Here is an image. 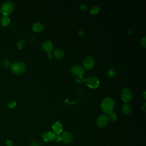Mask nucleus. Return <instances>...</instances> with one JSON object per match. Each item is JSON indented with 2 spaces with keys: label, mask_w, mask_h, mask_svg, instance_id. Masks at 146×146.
Wrapping results in <instances>:
<instances>
[{
  "label": "nucleus",
  "mask_w": 146,
  "mask_h": 146,
  "mask_svg": "<svg viewBox=\"0 0 146 146\" xmlns=\"http://www.w3.org/2000/svg\"><path fill=\"white\" fill-rule=\"evenodd\" d=\"M115 100L111 98L107 97L103 99L100 104L102 110L107 113H110L113 111L115 108Z\"/></svg>",
  "instance_id": "obj_1"
},
{
  "label": "nucleus",
  "mask_w": 146,
  "mask_h": 146,
  "mask_svg": "<svg viewBox=\"0 0 146 146\" xmlns=\"http://www.w3.org/2000/svg\"><path fill=\"white\" fill-rule=\"evenodd\" d=\"M10 69L14 74L21 75L26 71V66L22 62H16L12 63Z\"/></svg>",
  "instance_id": "obj_2"
},
{
  "label": "nucleus",
  "mask_w": 146,
  "mask_h": 146,
  "mask_svg": "<svg viewBox=\"0 0 146 146\" xmlns=\"http://www.w3.org/2000/svg\"><path fill=\"white\" fill-rule=\"evenodd\" d=\"M14 9V5L13 3L10 1H6L2 5L0 10L3 15L7 16L13 11Z\"/></svg>",
  "instance_id": "obj_3"
},
{
  "label": "nucleus",
  "mask_w": 146,
  "mask_h": 146,
  "mask_svg": "<svg viewBox=\"0 0 146 146\" xmlns=\"http://www.w3.org/2000/svg\"><path fill=\"white\" fill-rule=\"evenodd\" d=\"M87 87L91 89L97 88L100 84L99 80L95 76H89L86 79H85L84 82Z\"/></svg>",
  "instance_id": "obj_4"
},
{
  "label": "nucleus",
  "mask_w": 146,
  "mask_h": 146,
  "mask_svg": "<svg viewBox=\"0 0 146 146\" xmlns=\"http://www.w3.org/2000/svg\"><path fill=\"white\" fill-rule=\"evenodd\" d=\"M95 59L92 56H88L83 60V68L87 70H91L95 65Z\"/></svg>",
  "instance_id": "obj_5"
},
{
  "label": "nucleus",
  "mask_w": 146,
  "mask_h": 146,
  "mask_svg": "<svg viewBox=\"0 0 146 146\" xmlns=\"http://www.w3.org/2000/svg\"><path fill=\"white\" fill-rule=\"evenodd\" d=\"M132 98V94L131 90L127 88L122 90L121 92V99L125 103L130 102Z\"/></svg>",
  "instance_id": "obj_6"
},
{
  "label": "nucleus",
  "mask_w": 146,
  "mask_h": 146,
  "mask_svg": "<svg viewBox=\"0 0 146 146\" xmlns=\"http://www.w3.org/2000/svg\"><path fill=\"white\" fill-rule=\"evenodd\" d=\"M70 72L72 75L78 77L82 76L84 72V70L82 66L76 64L71 67Z\"/></svg>",
  "instance_id": "obj_7"
},
{
  "label": "nucleus",
  "mask_w": 146,
  "mask_h": 146,
  "mask_svg": "<svg viewBox=\"0 0 146 146\" xmlns=\"http://www.w3.org/2000/svg\"><path fill=\"white\" fill-rule=\"evenodd\" d=\"M109 119L108 118V116L105 114L100 115L97 120H96V125L100 128L104 127L108 123Z\"/></svg>",
  "instance_id": "obj_8"
},
{
  "label": "nucleus",
  "mask_w": 146,
  "mask_h": 146,
  "mask_svg": "<svg viewBox=\"0 0 146 146\" xmlns=\"http://www.w3.org/2000/svg\"><path fill=\"white\" fill-rule=\"evenodd\" d=\"M52 128L54 131V133L56 135H60L63 132V128L62 124L58 121H55L52 125Z\"/></svg>",
  "instance_id": "obj_9"
},
{
  "label": "nucleus",
  "mask_w": 146,
  "mask_h": 146,
  "mask_svg": "<svg viewBox=\"0 0 146 146\" xmlns=\"http://www.w3.org/2000/svg\"><path fill=\"white\" fill-rule=\"evenodd\" d=\"M42 48L43 50L47 52L48 54L51 53L52 52V51L53 50V44L52 43V42L50 40H45L42 43Z\"/></svg>",
  "instance_id": "obj_10"
},
{
  "label": "nucleus",
  "mask_w": 146,
  "mask_h": 146,
  "mask_svg": "<svg viewBox=\"0 0 146 146\" xmlns=\"http://www.w3.org/2000/svg\"><path fill=\"white\" fill-rule=\"evenodd\" d=\"M55 134L51 131H46L42 135V138L46 142H49L54 140Z\"/></svg>",
  "instance_id": "obj_11"
},
{
  "label": "nucleus",
  "mask_w": 146,
  "mask_h": 146,
  "mask_svg": "<svg viewBox=\"0 0 146 146\" xmlns=\"http://www.w3.org/2000/svg\"><path fill=\"white\" fill-rule=\"evenodd\" d=\"M62 141L65 143H71L72 140V136L71 133L68 132H63L60 135Z\"/></svg>",
  "instance_id": "obj_12"
},
{
  "label": "nucleus",
  "mask_w": 146,
  "mask_h": 146,
  "mask_svg": "<svg viewBox=\"0 0 146 146\" xmlns=\"http://www.w3.org/2000/svg\"><path fill=\"white\" fill-rule=\"evenodd\" d=\"M44 29V26L43 24L40 22H36L34 23L33 26H32V30L34 32L38 33V32H40L43 31Z\"/></svg>",
  "instance_id": "obj_13"
},
{
  "label": "nucleus",
  "mask_w": 146,
  "mask_h": 146,
  "mask_svg": "<svg viewBox=\"0 0 146 146\" xmlns=\"http://www.w3.org/2000/svg\"><path fill=\"white\" fill-rule=\"evenodd\" d=\"M65 55L64 51L61 48H56L54 51V56L58 59H61L64 58Z\"/></svg>",
  "instance_id": "obj_14"
},
{
  "label": "nucleus",
  "mask_w": 146,
  "mask_h": 146,
  "mask_svg": "<svg viewBox=\"0 0 146 146\" xmlns=\"http://www.w3.org/2000/svg\"><path fill=\"white\" fill-rule=\"evenodd\" d=\"M10 19L8 16L2 15L1 18V25L3 26H8L10 23Z\"/></svg>",
  "instance_id": "obj_15"
},
{
  "label": "nucleus",
  "mask_w": 146,
  "mask_h": 146,
  "mask_svg": "<svg viewBox=\"0 0 146 146\" xmlns=\"http://www.w3.org/2000/svg\"><path fill=\"white\" fill-rule=\"evenodd\" d=\"M121 111L125 115H128L131 111V107L128 103H125L122 106Z\"/></svg>",
  "instance_id": "obj_16"
},
{
  "label": "nucleus",
  "mask_w": 146,
  "mask_h": 146,
  "mask_svg": "<svg viewBox=\"0 0 146 146\" xmlns=\"http://www.w3.org/2000/svg\"><path fill=\"white\" fill-rule=\"evenodd\" d=\"M108 114L109 115H108V119H110L112 121H116L117 120V115L115 112L112 111V112H110Z\"/></svg>",
  "instance_id": "obj_17"
},
{
  "label": "nucleus",
  "mask_w": 146,
  "mask_h": 146,
  "mask_svg": "<svg viewBox=\"0 0 146 146\" xmlns=\"http://www.w3.org/2000/svg\"><path fill=\"white\" fill-rule=\"evenodd\" d=\"M11 64L12 63H11V62L8 60V59H5L3 62H2V65L6 68H10L11 66Z\"/></svg>",
  "instance_id": "obj_18"
},
{
  "label": "nucleus",
  "mask_w": 146,
  "mask_h": 146,
  "mask_svg": "<svg viewBox=\"0 0 146 146\" xmlns=\"http://www.w3.org/2000/svg\"><path fill=\"white\" fill-rule=\"evenodd\" d=\"M100 11V9L99 7L98 6H95L94 7H92L90 10V14H92V15H95L98 14Z\"/></svg>",
  "instance_id": "obj_19"
},
{
  "label": "nucleus",
  "mask_w": 146,
  "mask_h": 146,
  "mask_svg": "<svg viewBox=\"0 0 146 146\" xmlns=\"http://www.w3.org/2000/svg\"><path fill=\"white\" fill-rule=\"evenodd\" d=\"M75 80H76V82L78 83H82L85 82V79H84L82 76L76 77Z\"/></svg>",
  "instance_id": "obj_20"
},
{
  "label": "nucleus",
  "mask_w": 146,
  "mask_h": 146,
  "mask_svg": "<svg viewBox=\"0 0 146 146\" xmlns=\"http://www.w3.org/2000/svg\"><path fill=\"white\" fill-rule=\"evenodd\" d=\"M25 43V40L24 39H22V40H20L19 41V42L18 43V47L19 48V49H22L24 46V44Z\"/></svg>",
  "instance_id": "obj_21"
},
{
  "label": "nucleus",
  "mask_w": 146,
  "mask_h": 146,
  "mask_svg": "<svg viewBox=\"0 0 146 146\" xmlns=\"http://www.w3.org/2000/svg\"><path fill=\"white\" fill-rule=\"evenodd\" d=\"M140 44H141V46L143 47H144V48H145V47H146V38H145V36H143V37L141 39Z\"/></svg>",
  "instance_id": "obj_22"
},
{
  "label": "nucleus",
  "mask_w": 146,
  "mask_h": 146,
  "mask_svg": "<svg viewBox=\"0 0 146 146\" xmlns=\"http://www.w3.org/2000/svg\"><path fill=\"white\" fill-rule=\"evenodd\" d=\"M16 106H17V103L15 102H12L8 104L7 107L10 108H13L15 107Z\"/></svg>",
  "instance_id": "obj_23"
},
{
  "label": "nucleus",
  "mask_w": 146,
  "mask_h": 146,
  "mask_svg": "<svg viewBox=\"0 0 146 146\" xmlns=\"http://www.w3.org/2000/svg\"><path fill=\"white\" fill-rule=\"evenodd\" d=\"M54 140H55L56 141H57V142H59V141H62V138H61L60 135H56V134H55Z\"/></svg>",
  "instance_id": "obj_24"
},
{
  "label": "nucleus",
  "mask_w": 146,
  "mask_h": 146,
  "mask_svg": "<svg viewBox=\"0 0 146 146\" xmlns=\"http://www.w3.org/2000/svg\"><path fill=\"white\" fill-rule=\"evenodd\" d=\"M80 9L81 11H85L87 10V7H86V5H82L80 6Z\"/></svg>",
  "instance_id": "obj_25"
},
{
  "label": "nucleus",
  "mask_w": 146,
  "mask_h": 146,
  "mask_svg": "<svg viewBox=\"0 0 146 146\" xmlns=\"http://www.w3.org/2000/svg\"><path fill=\"white\" fill-rule=\"evenodd\" d=\"M30 146H40V145H39V143H38V142H36V141H33V142H32V143H31V144H30Z\"/></svg>",
  "instance_id": "obj_26"
},
{
  "label": "nucleus",
  "mask_w": 146,
  "mask_h": 146,
  "mask_svg": "<svg viewBox=\"0 0 146 146\" xmlns=\"http://www.w3.org/2000/svg\"><path fill=\"white\" fill-rule=\"evenodd\" d=\"M6 144L7 146H13V142L11 140H7L6 141Z\"/></svg>",
  "instance_id": "obj_27"
},
{
  "label": "nucleus",
  "mask_w": 146,
  "mask_h": 146,
  "mask_svg": "<svg viewBox=\"0 0 146 146\" xmlns=\"http://www.w3.org/2000/svg\"><path fill=\"white\" fill-rule=\"evenodd\" d=\"M47 57H48V59H52V57H53V55L51 53H49L47 55Z\"/></svg>",
  "instance_id": "obj_28"
},
{
  "label": "nucleus",
  "mask_w": 146,
  "mask_h": 146,
  "mask_svg": "<svg viewBox=\"0 0 146 146\" xmlns=\"http://www.w3.org/2000/svg\"><path fill=\"white\" fill-rule=\"evenodd\" d=\"M145 106H146V104L145 103H144V104L143 105V107H141V109L143 110V111H145V110H146V108H145Z\"/></svg>",
  "instance_id": "obj_29"
},
{
  "label": "nucleus",
  "mask_w": 146,
  "mask_h": 146,
  "mask_svg": "<svg viewBox=\"0 0 146 146\" xmlns=\"http://www.w3.org/2000/svg\"><path fill=\"white\" fill-rule=\"evenodd\" d=\"M143 98H144V99H145V98H146V96H145V92H144L143 93Z\"/></svg>",
  "instance_id": "obj_30"
},
{
  "label": "nucleus",
  "mask_w": 146,
  "mask_h": 146,
  "mask_svg": "<svg viewBox=\"0 0 146 146\" xmlns=\"http://www.w3.org/2000/svg\"><path fill=\"white\" fill-rule=\"evenodd\" d=\"M0 128H1V125H0Z\"/></svg>",
  "instance_id": "obj_31"
},
{
  "label": "nucleus",
  "mask_w": 146,
  "mask_h": 146,
  "mask_svg": "<svg viewBox=\"0 0 146 146\" xmlns=\"http://www.w3.org/2000/svg\"><path fill=\"white\" fill-rule=\"evenodd\" d=\"M0 14H1V10H0Z\"/></svg>",
  "instance_id": "obj_32"
}]
</instances>
